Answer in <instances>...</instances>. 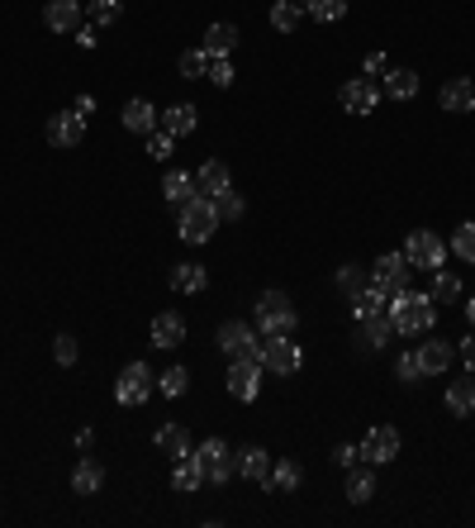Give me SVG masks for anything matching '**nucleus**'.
Listing matches in <instances>:
<instances>
[{
    "instance_id": "obj_1",
    "label": "nucleus",
    "mask_w": 475,
    "mask_h": 528,
    "mask_svg": "<svg viewBox=\"0 0 475 528\" xmlns=\"http://www.w3.org/2000/svg\"><path fill=\"white\" fill-rule=\"evenodd\" d=\"M385 315L390 324H395V334L404 338H418V334H433V324H437V309H433V295H418V291H395L385 300Z\"/></svg>"
},
{
    "instance_id": "obj_2",
    "label": "nucleus",
    "mask_w": 475,
    "mask_h": 528,
    "mask_svg": "<svg viewBox=\"0 0 475 528\" xmlns=\"http://www.w3.org/2000/svg\"><path fill=\"white\" fill-rule=\"evenodd\" d=\"M252 315H257L262 338H271V334H295V324H300V315H295V305H291V295H285V291H262L257 305H252Z\"/></svg>"
},
{
    "instance_id": "obj_3",
    "label": "nucleus",
    "mask_w": 475,
    "mask_h": 528,
    "mask_svg": "<svg viewBox=\"0 0 475 528\" xmlns=\"http://www.w3.org/2000/svg\"><path fill=\"white\" fill-rule=\"evenodd\" d=\"M176 228H181L185 243H210L214 228H219V210H214V201H205V195L185 201L181 214H176Z\"/></svg>"
},
{
    "instance_id": "obj_4",
    "label": "nucleus",
    "mask_w": 475,
    "mask_h": 528,
    "mask_svg": "<svg viewBox=\"0 0 475 528\" xmlns=\"http://www.w3.org/2000/svg\"><path fill=\"white\" fill-rule=\"evenodd\" d=\"M157 390V376H152L148 362H129L124 371H119V381H114V400L119 405H148V395Z\"/></svg>"
},
{
    "instance_id": "obj_5",
    "label": "nucleus",
    "mask_w": 475,
    "mask_h": 528,
    "mask_svg": "<svg viewBox=\"0 0 475 528\" xmlns=\"http://www.w3.org/2000/svg\"><path fill=\"white\" fill-rule=\"evenodd\" d=\"M300 367H304V353H300V343H291V334H271V338H262V371L295 376Z\"/></svg>"
},
{
    "instance_id": "obj_6",
    "label": "nucleus",
    "mask_w": 475,
    "mask_h": 528,
    "mask_svg": "<svg viewBox=\"0 0 475 528\" xmlns=\"http://www.w3.org/2000/svg\"><path fill=\"white\" fill-rule=\"evenodd\" d=\"M219 353H224L229 362H233V357H257V362H262L257 328H252V324H243V319H229V324H219Z\"/></svg>"
},
{
    "instance_id": "obj_7",
    "label": "nucleus",
    "mask_w": 475,
    "mask_h": 528,
    "mask_svg": "<svg viewBox=\"0 0 475 528\" xmlns=\"http://www.w3.org/2000/svg\"><path fill=\"white\" fill-rule=\"evenodd\" d=\"M404 257H409V267H423V272H437L447 257V243L433 234V228H414L409 243H404Z\"/></svg>"
},
{
    "instance_id": "obj_8",
    "label": "nucleus",
    "mask_w": 475,
    "mask_h": 528,
    "mask_svg": "<svg viewBox=\"0 0 475 528\" xmlns=\"http://www.w3.org/2000/svg\"><path fill=\"white\" fill-rule=\"evenodd\" d=\"M409 276H414V267H409V257H404V253H381L376 262H371V286H381L385 295L404 291V286H409Z\"/></svg>"
},
{
    "instance_id": "obj_9",
    "label": "nucleus",
    "mask_w": 475,
    "mask_h": 528,
    "mask_svg": "<svg viewBox=\"0 0 475 528\" xmlns=\"http://www.w3.org/2000/svg\"><path fill=\"white\" fill-rule=\"evenodd\" d=\"M262 390V362L257 357H233L229 362V395L233 400H257Z\"/></svg>"
},
{
    "instance_id": "obj_10",
    "label": "nucleus",
    "mask_w": 475,
    "mask_h": 528,
    "mask_svg": "<svg viewBox=\"0 0 475 528\" xmlns=\"http://www.w3.org/2000/svg\"><path fill=\"white\" fill-rule=\"evenodd\" d=\"M337 105L347 114H371L381 105V86L371 76H352V81H343V91H337Z\"/></svg>"
},
{
    "instance_id": "obj_11",
    "label": "nucleus",
    "mask_w": 475,
    "mask_h": 528,
    "mask_svg": "<svg viewBox=\"0 0 475 528\" xmlns=\"http://www.w3.org/2000/svg\"><path fill=\"white\" fill-rule=\"evenodd\" d=\"M362 457L371 461V467H390V461L399 457V428L376 424V428L366 434V443H362Z\"/></svg>"
},
{
    "instance_id": "obj_12",
    "label": "nucleus",
    "mask_w": 475,
    "mask_h": 528,
    "mask_svg": "<svg viewBox=\"0 0 475 528\" xmlns=\"http://www.w3.org/2000/svg\"><path fill=\"white\" fill-rule=\"evenodd\" d=\"M48 143L53 148H76V143H86V114H76V110H62L48 120Z\"/></svg>"
},
{
    "instance_id": "obj_13",
    "label": "nucleus",
    "mask_w": 475,
    "mask_h": 528,
    "mask_svg": "<svg viewBox=\"0 0 475 528\" xmlns=\"http://www.w3.org/2000/svg\"><path fill=\"white\" fill-rule=\"evenodd\" d=\"M262 486H266L271 495H291V490H300V486H304V467H300L295 457H276Z\"/></svg>"
},
{
    "instance_id": "obj_14",
    "label": "nucleus",
    "mask_w": 475,
    "mask_h": 528,
    "mask_svg": "<svg viewBox=\"0 0 475 528\" xmlns=\"http://www.w3.org/2000/svg\"><path fill=\"white\" fill-rule=\"evenodd\" d=\"M43 24L53 29V34H76L81 24V0H48V10H43Z\"/></svg>"
},
{
    "instance_id": "obj_15",
    "label": "nucleus",
    "mask_w": 475,
    "mask_h": 528,
    "mask_svg": "<svg viewBox=\"0 0 475 528\" xmlns=\"http://www.w3.org/2000/svg\"><path fill=\"white\" fill-rule=\"evenodd\" d=\"M152 443H157L162 457H172V461H181V457H191V452H195L191 428H185V424H162L157 434H152Z\"/></svg>"
},
{
    "instance_id": "obj_16",
    "label": "nucleus",
    "mask_w": 475,
    "mask_h": 528,
    "mask_svg": "<svg viewBox=\"0 0 475 528\" xmlns=\"http://www.w3.org/2000/svg\"><path fill=\"white\" fill-rule=\"evenodd\" d=\"M452 362H456V348H452V343H443V338L418 343V367H423V376H443Z\"/></svg>"
},
{
    "instance_id": "obj_17",
    "label": "nucleus",
    "mask_w": 475,
    "mask_h": 528,
    "mask_svg": "<svg viewBox=\"0 0 475 528\" xmlns=\"http://www.w3.org/2000/svg\"><path fill=\"white\" fill-rule=\"evenodd\" d=\"M181 343H185V319L176 309H162L152 319V348H181Z\"/></svg>"
},
{
    "instance_id": "obj_18",
    "label": "nucleus",
    "mask_w": 475,
    "mask_h": 528,
    "mask_svg": "<svg viewBox=\"0 0 475 528\" xmlns=\"http://www.w3.org/2000/svg\"><path fill=\"white\" fill-rule=\"evenodd\" d=\"M195 195H200V191H195V172L172 167V172L162 176V201H166V205H176V210H181L185 201H195Z\"/></svg>"
},
{
    "instance_id": "obj_19",
    "label": "nucleus",
    "mask_w": 475,
    "mask_h": 528,
    "mask_svg": "<svg viewBox=\"0 0 475 528\" xmlns=\"http://www.w3.org/2000/svg\"><path fill=\"white\" fill-rule=\"evenodd\" d=\"M266 471H271V452L257 448V443H247V448H238V476L243 481H266Z\"/></svg>"
},
{
    "instance_id": "obj_20",
    "label": "nucleus",
    "mask_w": 475,
    "mask_h": 528,
    "mask_svg": "<svg viewBox=\"0 0 475 528\" xmlns=\"http://www.w3.org/2000/svg\"><path fill=\"white\" fill-rule=\"evenodd\" d=\"M437 101H443V110L447 114H466V110H475V86L466 76H452L443 91H437Z\"/></svg>"
},
{
    "instance_id": "obj_21",
    "label": "nucleus",
    "mask_w": 475,
    "mask_h": 528,
    "mask_svg": "<svg viewBox=\"0 0 475 528\" xmlns=\"http://www.w3.org/2000/svg\"><path fill=\"white\" fill-rule=\"evenodd\" d=\"M162 129H166L172 139L195 134V129H200V110H195L191 101H181V105H172V110H162Z\"/></svg>"
},
{
    "instance_id": "obj_22",
    "label": "nucleus",
    "mask_w": 475,
    "mask_h": 528,
    "mask_svg": "<svg viewBox=\"0 0 475 528\" xmlns=\"http://www.w3.org/2000/svg\"><path fill=\"white\" fill-rule=\"evenodd\" d=\"M229 186H233V181H229V167H224L219 157H214V162H205V167L195 172V191L205 195V201H214V195H224Z\"/></svg>"
},
{
    "instance_id": "obj_23",
    "label": "nucleus",
    "mask_w": 475,
    "mask_h": 528,
    "mask_svg": "<svg viewBox=\"0 0 475 528\" xmlns=\"http://www.w3.org/2000/svg\"><path fill=\"white\" fill-rule=\"evenodd\" d=\"M210 286V272L200 267V262H176L172 267V291H181V295H200Z\"/></svg>"
},
{
    "instance_id": "obj_24",
    "label": "nucleus",
    "mask_w": 475,
    "mask_h": 528,
    "mask_svg": "<svg viewBox=\"0 0 475 528\" xmlns=\"http://www.w3.org/2000/svg\"><path fill=\"white\" fill-rule=\"evenodd\" d=\"M200 48H205L210 58H229L233 48H238V24H224V20L210 24V29H205V39H200Z\"/></svg>"
},
{
    "instance_id": "obj_25",
    "label": "nucleus",
    "mask_w": 475,
    "mask_h": 528,
    "mask_svg": "<svg viewBox=\"0 0 475 528\" xmlns=\"http://www.w3.org/2000/svg\"><path fill=\"white\" fill-rule=\"evenodd\" d=\"M381 91L390 95V101H414V95H418V72H409V67H390L385 81H381Z\"/></svg>"
},
{
    "instance_id": "obj_26",
    "label": "nucleus",
    "mask_w": 475,
    "mask_h": 528,
    "mask_svg": "<svg viewBox=\"0 0 475 528\" xmlns=\"http://www.w3.org/2000/svg\"><path fill=\"white\" fill-rule=\"evenodd\" d=\"M124 129L129 134H152V129H157V110H152V101L133 95V101L124 105Z\"/></svg>"
},
{
    "instance_id": "obj_27",
    "label": "nucleus",
    "mask_w": 475,
    "mask_h": 528,
    "mask_svg": "<svg viewBox=\"0 0 475 528\" xmlns=\"http://www.w3.org/2000/svg\"><path fill=\"white\" fill-rule=\"evenodd\" d=\"M385 300H390V295H385L381 286H362V291H352V319L362 324V319H371V315H385Z\"/></svg>"
},
{
    "instance_id": "obj_28",
    "label": "nucleus",
    "mask_w": 475,
    "mask_h": 528,
    "mask_svg": "<svg viewBox=\"0 0 475 528\" xmlns=\"http://www.w3.org/2000/svg\"><path fill=\"white\" fill-rule=\"evenodd\" d=\"M100 486H105V467H100L95 457H81L76 471H72V490L76 495H95Z\"/></svg>"
},
{
    "instance_id": "obj_29",
    "label": "nucleus",
    "mask_w": 475,
    "mask_h": 528,
    "mask_svg": "<svg viewBox=\"0 0 475 528\" xmlns=\"http://www.w3.org/2000/svg\"><path fill=\"white\" fill-rule=\"evenodd\" d=\"M347 500L352 505L376 500V471H371V467H347Z\"/></svg>"
},
{
    "instance_id": "obj_30",
    "label": "nucleus",
    "mask_w": 475,
    "mask_h": 528,
    "mask_svg": "<svg viewBox=\"0 0 475 528\" xmlns=\"http://www.w3.org/2000/svg\"><path fill=\"white\" fill-rule=\"evenodd\" d=\"M447 409H452L456 419H466L471 409H475V381H471V371L462 376V381H452V386H447Z\"/></svg>"
},
{
    "instance_id": "obj_31",
    "label": "nucleus",
    "mask_w": 475,
    "mask_h": 528,
    "mask_svg": "<svg viewBox=\"0 0 475 528\" xmlns=\"http://www.w3.org/2000/svg\"><path fill=\"white\" fill-rule=\"evenodd\" d=\"M200 481H205V467H200V457H195V452L181 457L176 471H172V486H176L181 495H191V490H200Z\"/></svg>"
},
{
    "instance_id": "obj_32",
    "label": "nucleus",
    "mask_w": 475,
    "mask_h": 528,
    "mask_svg": "<svg viewBox=\"0 0 475 528\" xmlns=\"http://www.w3.org/2000/svg\"><path fill=\"white\" fill-rule=\"evenodd\" d=\"M300 20H304V5H295V0H276V5H271V29H276V34H295Z\"/></svg>"
},
{
    "instance_id": "obj_33",
    "label": "nucleus",
    "mask_w": 475,
    "mask_h": 528,
    "mask_svg": "<svg viewBox=\"0 0 475 528\" xmlns=\"http://www.w3.org/2000/svg\"><path fill=\"white\" fill-rule=\"evenodd\" d=\"M390 334H395V324H390V315H371V319H362V343H366L371 353L385 348Z\"/></svg>"
},
{
    "instance_id": "obj_34",
    "label": "nucleus",
    "mask_w": 475,
    "mask_h": 528,
    "mask_svg": "<svg viewBox=\"0 0 475 528\" xmlns=\"http://www.w3.org/2000/svg\"><path fill=\"white\" fill-rule=\"evenodd\" d=\"M433 305H447V300H462V276L456 272H433Z\"/></svg>"
},
{
    "instance_id": "obj_35",
    "label": "nucleus",
    "mask_w": 475,
    "mask_h": 528,
    "mask_svg": "<svg viewBox=\"0 0 475 528\" xmlns=\"http://www.w3.org/2000/svg\"><path fill=\"white\" fill-rule=\"evenodd\" d=\"M91 24L95 29H110V24H119L124 20V0H91Z\"/></svg>"
},
{
    "instance_id": "obj_36",
    "label": "nucleus",
    "mask_w": 475,
    "mask_h": 528,
    "mask_svg": "<svg viewBox=\"0 0 475 528\" xmlns=\"http://www.w3.org/2000/svg\"><path fill=\"white\" fill-rule=\"evenodd\" d=\"M185 386H191V371H185V367H166V371L157 376V390L166 395V400H181Z\"/></svg>"
},
{
    "instance_id": "obj_37",
    "label": "nucleus",
    "mask_w": 475,
    "mask_h": 528,
    "mask_svg": "<svg viewBox=\"0 0 475 528\" xmlns=\"http://www.w3.org/2000/svg\"><path fill=\"white\" fill-rule=\"evenodd\" d=\"M304 14H314L318 24H333L347 14V0H304Z\"/></svg>"
},
{
    "instance_id": "obj_38",
    "label": "nucleus",
    "mask_w": 475,
    "mask_h": 528,
    "mask_svg": "<svg viewBox=\"0 0 475 528\" xmlns=\"http://www.w3.org/2000/svg\"><path fill=\"white\" fill-rule=\"evenodd\" d=\"M447 247H452V253L462 257V262H475V224H471V219H466V224H456Z\"/></svg>"
},
{
    "instance_id": "obj_39",
    "label": "nucleus",
    "mask_w": 475,
    "mask_h": 528,
    "mask_svg": "<svg viewBox=\"0 0 475 528\" xmlns=\"http://www.w3.org/2000/svg\"><path fill=\"white\" fill-rule=\"evenodd\" d=\"M233 476H238V452H224L219 461H210V467H205V481L210 486H229Z\"/></svg>"
},
{
    "instance_id": "obj_40",
    "label": "nucleus",
    "mask_w": 475,
    "mask_h": 528,
    "mask_svg": "<svg viewBox=\"0 0 475 528\" xmlns=\"http://www.w3.org/2000/svg\"><path fill=\"white\" fill-rule=\"evenodd\" d=\"M176 67H181V76H185V81H200V76L210 72V53H205V48H191V53H181Z\"/></svg>"
},
{
    "instance_id": "obj_41",
    "label": "nucleus",
    "mask_w": 475,
    "mask_h": 528,
    "mask_svg": "<svg viewBox=\"0 0 475 528\" xmlns=\"http://www.w3.org/2000/svg\"><path fill=\"white\" fill-rule=\"evenodd\" d=\"M214 210H219V224H224V219H243V210H247V205H243V195H238V191L229 186L224 195H214Z\"/></svg>"
},
{
    "instance_id": "obj_42",
    "label": "nucleus",
    "mask_w": 475,
    "mask_h": 528,
    "mask_svg": "<svg viewBox=\"0 0 475 528\" xmlns=\"http://www.w3.org/2000/svg\"><path fill=\"white\" fill-rule=\"evenodd\" d=\"M148 157H157V162L176 157V139L166 134V129H152V134H148Z\"/></svg>"
},
{
    "instance_id": "obj_43",
    "label": "nucleus",
    "mask_w": 475,
    "mask_h": 528,
    "mask_svg": "<svg viewBox=\"0 0 475 528\" xmlns=\"http://www.w3.org/2000/svg\"><path fill=\"white\" fill-rule=\"evenodd\" d=\"M395 376H399V381H423V367H418V353H399L395 357Z\"/></svg>"
},
{
    "instance_id": "obj_44",
    "label": "nucleus",
    "mask_w": 475,
    "mask_h": 528,
    "mask_svg": "<svg viewBox=\"0 0 475 528\" xmlns=\"http://www.w3.org/2000/svg\"><path fill=\"white\" fill-rule=\"evenodd\" d=\"M205 76L214 81L219 91H229V86H233V62H229V58H210V72H205Z\"/></svg>"
},
{
    "instance_id": "obj_45",
    "label": "nucleus",
    "mask_w": 475,
    "mask_h": 528,
    "mask_svg": "<svg viewBox=\"0 0 475 528\" xmlns=\"http://www.w3.org/2000/svg\"><path fill=\"white\" fill-rule=\"evenodd\" d=\"M224 452H233V448H229V443H224V438H205V443H200V448H195V457H200V467H210V461H219V457H224Z\"/></svg>"
},
{
    "instance_id": "obj_46",
    "label": "nucleus",
    "mask_w": 475,
    "mask_h": 528,
    "mask_svg": "<svg viewBox=\"0 0 475 528\" xmlns=\"http://www.w3.org/2000/svg\"><path fill=\"white\" fill-rule=\"evenodd\" d=\"M76 353H81V348H76V338H72V334H58V338H53V357L62 362V367H72Z\"/></svg>"
},
{
    "instance_id": "obj_47",
    "label": "nucleus",
    "mask_w": 475,
    "mask_h": 528,
    "mask_svg": "<svg viewBox=\"0 0 475 528\" xmlns=\"http://www.w3.org/2000/svg\"><path fill=\"white\" fill-rule=\"evenodd\" d=\"M333 461H337V467H356V461H362V448H356V443H337V448H333Z\"/></svg>"
},
{
    "instance_id": "obj_48",
    "label": "nucleus",
    "mask_w": 475,
    "mask_h": 528,
    "mask_svg": "<svg viewBox=\"0 0 475 528\" xmlns=\"http://www.w3.org/2000/svg\"><path fill=\"white\" fill-rule=\"evenodd\" d=\"M337 286H343L347 295L362 291V272H356V267H337Z\"/></svg>"
},
{
    "instance_id": "obj_49",
    "label": "nucleus",
    "mask_w": 475,
    "mask_h": 528,
    "mask_svg": "<svg viewBox=\"0 0 475 528\" xmlns=\"http://www.w3.org/2000/svg\"><path fill=\"white\" fill-rule=\"evenodd\" d=\"M385 72H390V58L385 53H371L366 58V76H385Z\"/></svg>"
},
{
    "instance_id": "obj_50",
    "label": "nucleus",
    "mask_w": 475,
    "mask_h": 528,
    "mask_svg": "<svg viewBox=\"0 0 475 528\" xmlns=\"http://www.w3.org/2000/svg\"><path fill=\"white\" fill-rule=\"evenodd\" d=\"M456 353H462V362H466V371L475 376V334H466V343H462V348H456Z\"/></svg>"
},
{
    "instance_id": "obj_51",
    "label": "nucleus",
    "mask_w": 475,
    "mask_h": 528,
    "mask_svg": "<svg viewBox=\"0 0 475 528\" xmlns=\"http://www.w3.org/2000/svg\"><path fill=\"white\" fill-rule=\"evenodd\" d=\"M72 39H76L81 48H95V43H100V39H95V24H81V29H76Z\"/></svg>"
},
{
    "instance_id": "obj_52",
    "label": "nucleus",
    "mask_w": 475,
    "mask_h": 528,
    "mask_svg": "<svg viewBox=\"0 0 475 528\" xmlns=\"http://www.w3.org/2000/svg\"><path fill=\"white\" fill-rule=\"evenodd\" d=\"M72 110H76V114H91V110H95V101H91V95H76V105H72Z\"/></svg>"
},
{
    "instance_id": "obj_53",
    "label": "nucleus",
    "mask_w": 475,
    "mask_h": 528,
    "mask_svg": "<svg viewBox=\"0 0 475 528\" xmlns=\"http://www.w3.org/2000/svg\"><path fill=\"white\" fill-rule=\"evenodd\" d=\"M466 319L475 324V300H466Z\"/></svg>"
}]
</instances>
